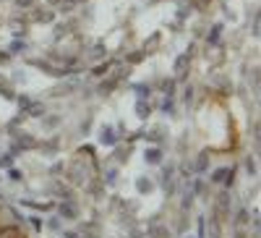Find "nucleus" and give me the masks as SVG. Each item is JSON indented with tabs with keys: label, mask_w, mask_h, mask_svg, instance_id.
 <instances>
[{
	"label": "nucleus",
	"mask_w": 261,
	"mask_h": 238,
	"mask_svg": "<svg viewBox=\"0 0 261 238\" xmlns=\"http://www.w3.org/2000/svg\"><path fill=\"white\" fill-rule=\"evenodd\" d=\"M37 147H39V141L34 136H29L27 131H16L13 134V144H11V155L18 157V155L29 152V149H37Z\"/></svg>",
	"instance_id": "obj_1"
},
{
	"label": "nucleus",
	"mask_w": 261,
	"mask_h": 238,
	"mask_svg": "<svg viewBox=\"0 0 261 238\" xmlns=\"http://www.w3.org/2000/svg\"><path fill=\"white\" fill-rule=\"evenodd\" d=\"M212 183H222L225 188H232L235 186V168H217L212 176H209Z\"/></svg>",
	"instance_id": "obj_2"
},
{
	"label": "nucleus",
	"mask_w": 261,
	"mask_h": 238,
	"mask_svg": "<svg viewBox=\"0 0 261 238\" xmlns=\"http://www.w3.org/2000/svg\"><path fill=\"white\" fill-rule=\"evenodd\" d=\"M58 215H60L63 220H79V207H76V202H73V199H60Z\"/></svg>",
	"instance_id": "obj_3"
},
{
	"label": "nucleus",
	"mask_w": 261,
	"mask_h": 238,
	"mask_svg": "<svg viewBox=\"0 0 261 238\" xmlns=\"http://www.w3.org/2000/svg\"><path fill=\"white\" fill-rule=\"evenodd\" d=\"M18 204L21 207H29L34 212H50L55 207V202H34V199H18Z\"/></svg>",
	"instance_id": "obj_4"
},
{
	"label": "nucleus",
	"mask_w": 261,
	"mask_h": 238,
	"mask_svg": "<svg viewBox=\"0 0 261 238\" xmlns=\"http://www.w3.org/2000/svg\"><path fill=\"white\" fill-rule=\"evenodd\" d=\"M230 202H232V197L227 191H222L220 197H217V202H214V212L217 215H230Z\"/></svg>",
	"instance_id": "obj_5"
},
{
	"label": "nucleus",
	"mask_w": 261,
	"mask_h": 238,
	"mask_svg": "<svg viewBox=\"0 0 261 238\" xmlns=\"http://www.w3.org/2000/svg\"><path fill=\"white\" fill-rule=\"evenodd\" d=\"M99 144H105V147H115L118 144V134H115L113 126H105L99 131Z\"/></svg>",
	"instance_id": "obj_6"
},
{
	"label": "nucleus",
	"mask_w": 261,
	"mask_h": 238,
	"mask_svg": "<svg viewBox=\"0 0 261 238\" xmlns=\"http://www.w3.org/2000/svg\"><path fill=\"white\" fill-rule=\"evenodd\" d=\"M188 63H191V53H183V55H178L175 66H172V71H175V76H178V79H183V76H186Z\"/></svg>",
	"instance_id": "obj_7"
},
{
	"label": "nucleus",
	"mask_w": 261,
	"mask_h": 238,
	"mask_svg": "<svg viewBox=\"0 0 261 238\" xmlns=\"http://www.w3.org/2000/svg\"><path fill=\"white\" fill-rule=\"evenodd\" d=\"M144 160H146L149 165H160V162H162V149H160V147H146Z\"/></svg>",
	"instance_id": "obj_8"
},
{
	"label": "nucleus",
	"mask_w": 261,
	"mask_h": 238,
	"mask_svg": "<svg viewBox=\"0 0 261 238\" xmlns=\"http://www.w3.org/2000/svg\"><path fill=\"white\" fill-rule=\"evenodd\" d=\"M120 79H123V74H118V76H110L107 81H102V84H99V92H102V94H110V92L115 89V86L120 84Z\"/></svg>",
	"instance_id": "obj_9"
},
{
	"label": "nucleus",
	"mask_w": 261,
	"mask_h": 238,
	"mask_svg": "<svg viewBox=\"0 0 261 238\" xmlns=\"http://www.w3.org/2000/svg\"><path fill=\"white\" fill-rule=\"evenodd\" d=\"M24 113H27L29 118H42V115H45L47 110H45V105H42L39 100H34V102H32V105L27 107V110H24Z\"/></svg>",
	"instance_id": "obj_10"
},
{
	"label": "nucleus",
	"mask_w": 261,
	"mask_h": 238,
	"mask_svg": "<svg viewBox=\"0 0 261 238\" xmlns=\"http://www.w3.org/2000/svg\"><path fill=\"white\" fill-rule=\"evenodd\" d=\"M24 50H27V42L21 39V37H13V42L8 45V55H21Z\"/></svg>",
	"instance_id": "obj_11"
},
{
	"label": "nucleus",
	"mask_w": 261,
	"mask_h": 238,
	"mask_svg": "<svg viewBox=\"0 0 261 238\" xmlns=\"http://www.w3.org/2000/svg\"><path fill=\"white\" fill-rule=\"evenodd\" d=\"M209 168V155L206 152H201L199 155V160H196V165H193V173H196V176H201V173Z\"/></svg>",
	"instance_id": "obj_12"
},
{
	"label": "nucleus",
	"mask_w": 261,
	"mask_h": 238,
	"mask_svg": "<svg viewBox=\"0 0 261 238\" xmlns=\"http://www.w3.org/2000/svg\"><path fill=\"white\" fill-rule=\"evenodd\" d=\"M136 115H139L141 121H146V118L151 115V107H149V102H144V100H136Z\"/></svg>",
	"instance_id": "obj_13"
},
{
	"label": "nucleus",
	"mask_w": 261,
	"mask_h": 238,
	"mask_svg": "<svg viewBox=\"0 0 261 238\" xmlns=\"http://www.w3.org/2000/svg\"><path fill=\"white\" fill-rule=\"evenodd\" d=\"M73 86H76V81H73V84H60V86H55V89H53V97L71 94V92H73Z\"/></svg>",
	"instance_id": "obj_14"
},
{
	"label": "nucleus",
	"mask_w": 261,
	"mask_h": 238,
	"mask_svg": "<svg viewBox=\"0 0 261 238\" xmlns=\"http://www.w3.org/2000/svg\"><path fill=\"white\" fill-rule=\"evenodd\" d=\"M134 92H136L139 100H144V97L151 94V86H149V84H134Z\"/></svg>",
	"instance_id": "obj_15"
},
{
	"label": "nucleus",
	"mask_w": 261,
	"mask_h": 238,
	"mask_svg": "<svg viewBox=\"0 0 261 238\" xmlns=\"http://www.w3.org/2000/svg\"><path fill=\"white\" fill-rule=\"evenodd\" d=\"M151 188H154V183H151L149 178H139V181H136V191H139V194H149Z\"/></svg>",
	"instance_id": "obj_16"
},
{
	"label": "nucleus",
	"mask_w": 261,
	"mask_h": 238,
	"mask_svg": "<svg viewBox=\"0 0 261 238\" xmlns=\"http://www.w3.org/2000/svg\"><path fill=\"white\" fill-rule=\"evenodd\" d=\"M113 63H115V60H105V63H99V66H97V68H94L92 74H94V76H105V74H110Z\"/></svg>",
	"instance_id": "obj_17"
},
{
	"label": "nucleus",
	"mask_w": 261,
	"mask_h": 238,
	"mask_svg": "<svg viewBox=\"0 0 261 238\" xmlns=\"http://www.w3.org/2000/svg\"><path fill=\"white\" fill-rule=\"evenodd\" d=\"M58 123H60V115H47V113L42 115V126L45 128H55Z\"/></svg>",
	"instance_id": "obj_18"
},
{
	"label": "nucleus",
	"mask_w": 261,
	"mask_h": 238,
	"mask_svg": "<svg viewBox=\"0 0 261 238\" xmlns=\"http://www.w3.org/2000/svg\"><path fill=\"white\" fill-rule=\"evenodd\" d=\"M162 92H165L167 97L175 94V79H165V81H162Z\"/></svg>",
	"instance_id": "obj_19"
},
{
	"label": "nucleus",
	"mask_w": 261,
	"mask_h": 238,
	"mask_svg": "<svg viewBox=\"0 0 261 238\" xmlns=\"http://www.w3.org/2000/svg\"><path fill=\"white\" fill-rule=\"evenodd\" d=\"M115 181H118V170H115V168H110V170L105 173L102 183H107V186H115Z\"/></svg>",
	"instance_id": "obj_20"
},
{
	"label": "nucleus",
	"mask_w": 261,
	"mask_h": 238,
	"mask_svg": "<svg viewBox=\"0 0 261 238\" xmlns=\"http://www.w3.org/2000/svg\"><path fill=\"white\" fill-rule=\"evenodd\" d=\"M220 34H222V27H220V24L212 27V34L206 37V42H209V45H217V42H220Z\"/></svg>",
	"instance_id": "obj_21"
},
{
	"label": "nucleus",
	"mask_w": 261,
	"mask_h": 238,
	"mask_svg": "<svg viewBox=\"0 0 261 238\" xmlns=\"http://www.w3.org/2000/svg\"><path fill=\"white\" fill-rule=\"evenodd\" d=\"M8 178H11L13 183H21V181H24V173H21L18 168H13V165H11V168H8Z\"/></svg>",
	"instance_id": "obj_22"
},
{
	"label": "nucleus",
	"mask_w": 261,
	"mask_h": 238,
	"mask_svg": "<svg viewBox=\"0 0 261 238\" xmlns=\"http://www.w3.org/2000/svg\"><path fill=\"white\" fill-rule=\"evenodd\" d=\"M32 18H34V21H53L55 16H53V11H34Z\"/></svg>",
	"instance_id": "obj_23"
},
{
	"label": "nucleus",
	"mask_w": 261,
	"mask_h": 238,
	"mask_svg": "<svg viewBox=\"0 0 261 238\" xmlns=\"http://www.w3.org/2000/svg\"><path fill=\"white\" fill-rule=\"evenodd\" d=\"M79 3H81V0H60L58 6H60L63 13H68V11H73V6H79Z\"/></svg>",
	"instance_id": "obj_24"
},
{
	"label": "nucleus",
	"mask_w": 261,
	"mask_h": 238,
	"mask_svg": "<svg viewBox=\"0 0 261 238\" xmlns=\"http://www.w3.org/2000/svg\"><path fill=\"white\" fill-rule=\"evenodd\" d=\"M146 53H149V50H139V53H130V55H128L125 60L130 63V66H134V63H139V60H144V58H146Z\"/></svg>",
	"instance_id": "obj_25"
},
{
	"label": "nucleus",
	"mask_w": 261,
	"mask_h": 238,
	"mask_svg": "<svg viewBox=\"0 0 261 238\" xmlns=\"http://www.w3.org/2000/svg\"><path fill=\"white\" fill-rule=\"evenodd\" d=\"M162 113H165V115H172V113H175V102H172V97H167V100L162 102Z\"/></svg>",
	"instance_id": "obj_26"
},
{
	"label": "nucleus",
	"mask_w": 261,
	"mask_h": 238,
	"mask_svg": "<svg viewBox=\"0 0 261 238\" xmlns=\"http://www.w3.org/2000/svg\"><path fill=\"white\" fill-rule=\"evenodd\" d=\"M13 165V155L8 152V155H0V170H8Z\"/></svg>",
	"instance_id": "obj_27"
},
{
	"label": "nucleus",
	"mask_w": 261,
	"mask_h": 238,
	"mask_svg": "<svg viewBox=\"0 0 261 238\" xmlns=\"http://www.w3.org/2000/svg\"><path fill=\"white\" fill-rule=\"evenodd\" d=\"M251 218H248V209H241V212H238L235 215V225H246Z\"/></svg>",
	"instance_id": "obj_28"
},
{
	"label": "nucleus",
	"mask_w": 261,
	"mask_h": 238,
	"mask_svg": "<svg viewBox=\"0 0 261 238\" xmlns=\"http://www.w3.org/2000/svg\"><path fill=\"white\" fill-rule=\"evenodd\" d=\"M27 220L34 225V230H42V228H45V220H42L39 215H32V218H27Z\"/></svg>",
	"instance_id": "obj_29"
},
{
	"label": "nucleus",
	"mask_w": 261,
	"mask_h": 238,
	"mask_svg": "<svg viewBox=\"0 0 261 238\" xmlns=\"http://www.w3.org/2000/svg\"><path fill=\"white\" fill-rule=\"evenodd\" d=\"M196 238H206V218H199V235Z\"/></svg>",
	"instance_id": "obj_30"
},
{
	"label": "nucleus",
	"mask_w": 261,
	"mask_h": 238,
	"mask_svg": "<svg viewBox=\"0 0 261 238\" xmlns=\"http://www.w3.org/2000/svg\"><path fill=\"white\" fill-rule=\"evenodd\" d=\"M246 168H248V173H251V176H256V173H258V170H256V162H253L251 157L246 160Z\"/></svg>",
	"instance_id": "obj_31"
},
{
	"label": "nucleus",
	"mask_w": 261,
	"mask_h": 238,
	"mask_svg": "<svg viewBox=\"0 0 261 238\" xmlns=\"http://www.w3.org/2000/svg\"><path fill=\"white\" fill-rule=\"evenodd\" d=\"M16 6H18V8H32L34 0H16Z\"/></svg>",
	"instance_id": "obj_32"
},
{
	"label": "nucleus",
	"mask_w": 261,
	"mask_h": 238,
	"mask_svg": "<svg viewBox=\"0 0 261 238\" xmlns=\"http://www.w3.org/2000/svg\"><path fill=\"white\" fill-rule=\"evenodd\" d=\"M183 100H186V105H191V100H193V89H191V86H188V89H186Z\"/></svg>",
	"instance_id": "obj_33"
},
{
	"label": "nucleus",
	"mask_w": 261,
	"mask_h": 238,
	"mask_svg": "<svg viewBox=\"0 0 261 238\" xmlns=\"http://www.w3.org/2000/svg\"><path fill=\"white\" fill-rule=\"evenodd\" d=\"M63 238H81V233H76V230H65Z\"/></svg>",
	"instance_id": "obj_34"
},
{
	"label": "nucleus",
	"mask_w": 261,
	"mask_h": 238,
	"mask_svg": "<svg viewBox=\"0 0 261 238\" xmlns=\"http://www.w3.org/2000/svg\"><path fill=\"white\" fill-rule=\"evenodd\" d=\"M47 225H50V228H55V230H60V220H58V218H53Z\"/></svg>",
	"instance_id": "obj_35"
},
{
	"label": "nucleus",
	"mask_w": 261,
	"mask_h": 238,
	"mask_svg": "<svg viewBox=\"0 0 261 238\" xmlns=\"http://www.w3.org/2000/svg\"><path fill=\"white\" fill-rule=\"evenodd\" d=\"M8 58H11L8 53H0V63H8Z\"/></svg>",
	"instance_id": "obj_36"
},
{
	"label": "nucleus",
	"mask_w": 261,
	"mask_h": 238,
	"mask_svg": "<svg viewBox=\"0 0 261 238\" xmlns=\"http://www.w3.org/2000/svg\"><path fill=\"white\" fill-rule=\"evenodd\" d=\"M188 238H193V235H188Z\"/></svg>",
	"instance_id": "obj_37"
},
{
	"label": "nucleus",
	"mask_w": 261,
	"mask_h": 238,
	"mask_svg": "<svg viewBox=\"0 0 261 238\" xmlns=\"http://www.w3.org/2000/svg\"><path fill=\"white\" fill-rule=\"evenodd\" d=\"M0 178H3V176H0Z\"/></svg>",
	"instance_id": "obj_38"
}]
</instances>
